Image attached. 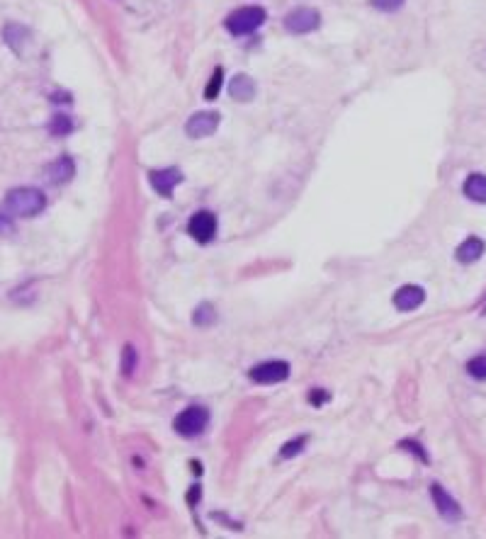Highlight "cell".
I'll return each mask as SVG.
<instances>
[{
    "mask_svg": "<svg viewBox=\"0 0 486 539\" xmlns=\"http://www.w3.org/2000/svg\"><path fill=\"white\" fill-rule=\"evenodd\" d=\"M3 209L10 214V217H20V219H30L37 217L47 209V197L42 190L37 187H13V190L5 195Z\"/></svg>",
    "mask_w": 486,
    "mask_h": 539,
    "instance_id": "cell-1",
    "label": "cell"
},
{
    "mask_svg": "<svg viewBox=\"0 0 486 539\" xmlns=\"http://www.w3.org/2000/svg\"><path fill=\"white\" fill-rule=\"evenodd\" d=\"M265 10L258 8V5H248V8H238L233 10L231 15L226 18V30L236 37H243V35H250L255 32L260 25L265 22Z\"/></svg>",
    "mask_w": 486,
    "mask_h": 539,
    "instance_id": "cell-2",
    "label": "cell"
},
{
    "mask_svg": "<svg viewBox=\"0 0 486 539\" xmlns=\"http://www.w3.org/2000/svg\"><path fill=\"white\" fill-rule=\"evenodd\" d=\"M207 423H209V413H207V408L193 406V408H185L183 413L176 416V420H173V428H176L178 435L195 437V435H200V432L205 430Z\"/></svg>",
    "mask_w": 486,
    "mask_h": 539,
    "instance_id": "cell-3",
    "label": "cell"
},
{
    "mask_svg": "<svg viewBox=\"0 0 486 539\" xmlns=\"http://www.w3.org/2000/svg\"><path fill=\"white\" fill-rule=\"evenodd\" d=\"M221 114L214 112V109H207V112H198L188 119L185 124V131H188L190 139H205V136H212L217 129H219Z\"/></svg>",
    "mask_w": 486,
    "mask_h": 539,
    "instance_id": "cell-4",
    "label": "cell"
},
{
    "mask_svg": "<svg viewBox=\"0 0 486 539\" xmlns=\"http://www.w3.org/2000/svg\"><path fill=\"white\" fill-rule=\"evenodd\" d=\"M289 377V362L282 360H267L260 362L250 370V379L255 384H280Z\"/></svg>",
    "mask_w": 486,
    "mask_h": 539,
    "instance_id": "cell-5",
    "label": "cell"
},
{
    "mask_svg": "<svg viewBox=\"0 0 486 539\" xmlns=\"http://www.w3.org/2000/svg\"><path fill=\"white\" fill-rule=\"evenodd\" d=\"M319 22L321 18L314 8H294L285 18V27L292 35H307V32H314L319 27Z\"/></svg>",
    "mask_w": 486,
    "mask_h": 539,
    "instance_id": "cell-6",
    "label": "cell"
},
{
    "mask_svg": "<svg viewBox=\"0 0 486 539\" xmlns=\"http://www.w3.org/2000/svg\"><path fill=\"white\" fill-rule=\"evenodd\" d=\"M188 234L198 243H209L217 236V217L212 212H198L188 224Z\"/></svg>",
    "mask_w": 486,
    "mask_h": 539,
    "instance_id": "cell-7",
    "label": "cell"
},
{
    "mask_svg": "<svg viewBox=\"0 0 486 539\" xmlns=\"http://www.w3.org/2000/svg\"><path fill=\"white\" fill-rule=\"evenodd\" d=\"M430 496H433V503H435V508H438V513H440L447 522L462 520V508H460V503H457V500L452 498L450 493H447L445 488L440 486V483H433V486H430Z\"/></svg>",
    "mask_w": 486,
    "mask_h": 539,
    "instance_id": "cell-8",
    "label": "cell"
},
{
    "mask_svg": "<svg viewBox=\"0 0 486 539\" xmlns=\"http://www.w3.org/2000/svg\"><path fill=\"white\" fill-rule=\"evenodd\" d=\"M149 183L161 197H171L173 190L183 183V173L178 168H163V170H151Z\"/></svg>",
    "mask_w": 486,
    "mask_h": 539,
    "instance_id": "cell-9",
    "label": "cell"
},
{
    "mask_svg": "<svg viewBox=\"0 0 486 539\" xmlns=\"http://www.w3.org/2000/svg\"><path fill=\"white\" fill-rule=\"evenodd\" d=\"M391 301H394L399 311H413L425 301V291L416 287V284H403V287L394 291V299Z\"/></svg>",
    "mask_w": 486,
    "mask_h": 539,
    "instance_id": "cell-10",
    "label": "cell"
},
{
    "mask_svg": "<svg viewBox=\"0 0 486 539\" xmlns=\"http://www.w3.org/2000/svg\"><path fill=\"white\" fill-rule=\"evenodd\" d=\"M229 95L233 97L236 102H250L255 97V83L250 75H233V80L229 83Z\"/></svg>",
    "mask_w": 486,
    "mask_h": 539,
    "instance_id": "cell-11",
    "label": "cell"
},
{
    "mask_svg": "<svg viewBox=\"0 0 486 539\" xmlns=\"http://www.w3.org/2000/svg\"><path fill=\"white\" fill-rule=\"evenodd\" d=\"M73 173H75V168H73V161H71L68 156H61L59 161L49 163V166L44 168L47 180H51V183H56V185H61V183H66V180H71V178H73Z\"/></svg>",
    "mask_w": 486,
    "mask_h": 539,
    "instance_id": "cell-12",
    "label": "cell"
},
{
    "mask_svg": "<svg viewBox=\"0 0 486 539\" xmlns=\"http://www.w3.org/2000/svg\"><path fill=\"white\" fill-rule=\"evenodd\" d=\"M484 241L482 238H477V236H472V238H467L464 243L457 248V260L460 262H474V260H479V258L484 255Z\"/></svg>",
    "mask_w": 486,
    "mask_h": 539,
    "instance_id": "cell-13",
    "label": "cell"
},
{
    "mask_svg": "<svg viewBox=\"0 0 486 539\" xmlns=\"http://www.w3.org/2000/svg\"><path fill=\"white\" fill-rule=\"evenodd\" d=\"M464 195L469 197L472 202H482L486 205V175H469L467 183H464Z\"/></svg>",
    "mask_w": 486,
    "mask_h": 539,
    "instance_id": "cell-14",
    "label": "cell"
},
{
    "mask_svg": "<svg viewBox=\"0 0 486 539\" xmlns=\"http://www.w3.org/2000/svg\"><path fill=\"white\" fill-rule=\"evenodd\" d=\"M3 37H5V42H8V47H13L15 52H20V44L30 40V32H27L23 25H15L13 22V25H8L3 30Z\"/></svg>",
    "mask_w": 486,
    "mask_h": 539,
    "instance_id": "cell-15",
    "label": "cell"
},
{
    "mask_svg": "<svg viewBox=\"0 0 486 539\" xmlns=\"http://www.w3.org/2000/svg\"><path fill=\"white\" fill-rule=\"evenodd\" d=\"M71 129H73V122H71V117H66V114H56V117L49 122V131H51L54 136H66L71 134Z\"/></svg>",
    "mask_w": 486,
    "mask_h": 539,
    "instance_id": "cell-16",
    "label": "cell"
},
{
    "mask_svg": "<svg viewBox=\"0 0 486 539\" xmlns=\"http://www.w3.org/2000/svg\"><path fill=\"white\" fill-rule=\"evenodd\" d=\"M307 440H309L307 435L289 440L287 444H282V449H280V456H282V459H292V456H297L299 452H302L304 447H307Z\"/></svg>",
    "mask_w": 486,
    "mask_h": 539,
    "instance_id": "cell-17",
    "label": "cell"
},
{
    "mask_svg": "<svg viewBox=\"0 0 486 539\" xmlns=\"http://www.w3.org/2000/svg\"><path fill=\"white\" fill-rule=\"evenodd\" d=\"M193 318L198 326H212V323L217 321V313L212 309V304H202V306H198V311H195Z\"/></svg>",
    "mask_w": 486,
    "mask_h": 539,
    "instance_id": "cell-18",
    "label": "cell"
},
{
    "mask_svg": "<svg viewBox=\"0 0 486 539\" xmlns=\"http://www.w3.org/2000/svg\"><path fill=\"white\" fill-rule=\"evenodd\" d=\"M221 78H224V68H214V75H212L209 85L205 87V97L207 100H214L221 90Z\"/></svg>",
    "mask_w": 486,
    "mask_h": 539,
    "instance_id": "cell-19",
    "label": "cell"
},
{
    "mask_svg": "<svg viewBox=\"0 0 486 539\" xmlns=\"http://www.w3.org/2000/svg\"><path fill=\"white\" fill-rule=\"evenodd\" d=\"M467 372L472 374L474 379H486V355L472 357L467 365Z\"/></svg>",
    "mask_w": 486,
    "mask_h": 539,
    "instance_id": "cell-20",
    "label": "cell"
},
{
    "mask_svg": "<svg viewBox=\"0 0 486 539\" xmlns=\"http://www.w3.org/2000/svg\"><path fill=\"white\" fill-rule=\"evenodd\" d=\"M134 362H136V353H134V348H132V345H127V348H124V362H122V372H124V374H132V372H134Z\"/></svg>",
    "mask_w": 486,
    "mask_h": 539,
    "instance_id": "cell-21",
    "label": "cell"
},
{
    "mask_svg": "<svg viewBox=\"0 0 486 539\" xmlns=\"http://www.w3.org/2000/svg\"><path fill=\"white\" fill-rule=\"evenodd\" d=\"M372 5L377 10H384V13H394L403 5V0H372Z\"/></svg>",
    "mask_w": 486,
    "mask_h": 539,
    "instance_id": "cell-22",
    "label": "cell"
},
{
    "mask_svg": "<svg viewBox=\"0 0 486 539\" xmlns=\"http://www.w3.org/2000/svg\"><path fill=\"white\" fill-rule=\"evenodd\" d=\"M401 444H406V447H411V452H413V454H418V456H420V459H423V461H428V456H425V452H423V447H420V444L411 442V440H403Z\"/></svg>",
    "mask_w": 486,
    "mask_h": 539,
    "instance_id": "cell-23",
    "label": "cell"
},
{
    "mask_svg": "<svg viewBox=\"0 0 486 539\" xmlns=\"http://www.w3.org/2000/svg\"><path fill=\"white\" fill-rule=\"evenodd\" d=\"M8 231H13V224L8 222V217L0 214V234H8Z\"/></svg>",
    "mask_w": 486,
    "mask_h": 539,
    "instance_id": "cell-24",
    "label": "cell"
},
{
    "mask_svg": "<svg viewBox=\"0 0 486 539\" xmlns=\"http://www.w3.org/2000/svg\"><path fill=\"white\" fill-rule=\"evenodd\" d=\"M484 311H486V306H484Z\"/></svg>",
    "mask_w": 486,
    "mask_h": 539,
    "instance_id": "cell-25",
    "label": "cell"
}]
</instances>
